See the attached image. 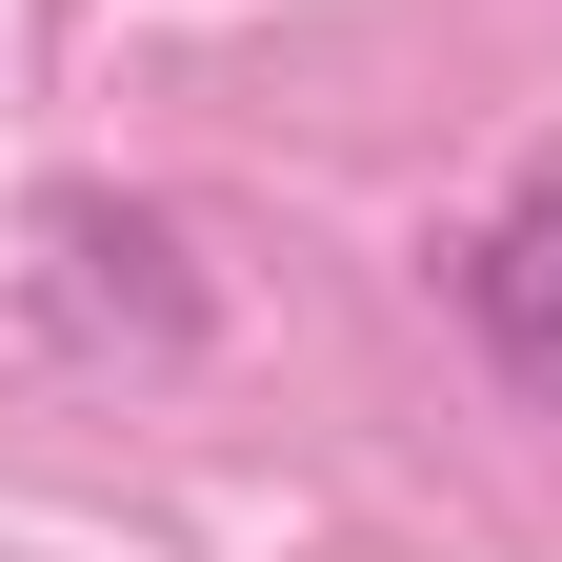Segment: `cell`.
<instances>
[{
  "label": "cell",
  "instance_id": "7a4b0ae2",
  "mask_svg": "<svg viewBox=\"0 0 562 562\" xmlns=\"http://www.w3.org/2000/svg\"><path fill=\"white\" fill-rule=\"evenodd\" d=\"M462 322H482V362H503V382L562 422V161H542L503 222L462 241Z\"/></svg>",
  "mask_w": 562,
  "mask_h": 562
},
{
  "label": "cell",
  "instance_id": "6da1fadb",
  "mask_svg": "<svg viewBox=\"0 0 562 562\" xmlns=\"http://www.w3.org/2000/svg\"><path fill=\"white\" fill-rule=\"evenodd\" d=\"M21 281H41L60 362H201V261H181L161 201H121V181H41L21 201Z\"/></svg>",
  "mask_w": 562,
  "mask_h": 562
}]
</instances>
